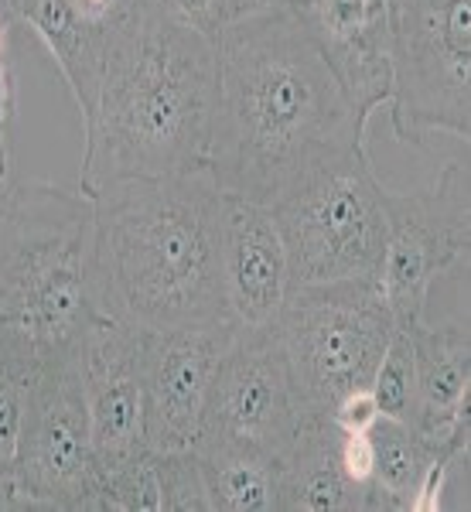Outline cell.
Here are the masks:
<instances>
[{
  "instance_id": "2e32d148",
  "label": "cell",
  "mask_w": 471,
  "mask_h": 512,
  "mask_svg": "<svg viewBox=\"0 0 471 512\" xmlns=\"http://www.w3.org/2000/svg\"><path fill=\"white\" fill-rule=\"evenodd\" d=\"M369 441L376 454L369 512H437L451 468L468 458V448L434 441L393 417H379Z\"/></svg>"
},
{
  "instance_id": "3957f363",
  "label": "cell",
  "mask_w": 471,
  "mask_h": 512,
  "mask_svg": "<svg viewBox=\"0 0 471 512\" xmlns=\"http://www.w3.org/2000/svg\"><path fill=\"white\" fill-rule=\"evenodd\" d=\"M226 192L209 171L113 181L93 195L99 318L161 328L236 325L222 277Z\"/></svg>"
},
{
  "instance_id": "7c38bea8",
  "label": "cell",
  "mask_w": 471,
  "mask_h": 512,
  "mask_svg": "<svg viewBox=\"0 0 471 512\" xmlns=\"http://www.w3.org/2000/svg\"><path fill=\"white\" fill-rule=\"evenodd\" d=\"M89 431L99 478L147 454L144 437V332L99 318L82 352Z\"/></svg>"
},
{
  "instance_id": "9a60e30c",
  "label": "cell",
  "mask_w": 471,
  "mask_h": 512,
  "mask_svg": "<svg viewBox=\"0 0 471 512\" xmlns=\"http://www.w3.org/2000/svg\"><path fill=\"white\" fill-rule=\"evenodd\" d=\"M407 328L413 345V369H417V400H413V420L420 434L434 441H448L468 448L471 434V328L465 321L420 318Z\"/></svg>"
},
{
  "instance_id": "603a6c76",
  "label": "cell",
  "mask_w": 471,
  "mask_h": 512,
  "mask_svg": "<svg viewBox=\"0 0 471 512\" xmlns=\"http://www.w3.org/2000/svg\"><path fill=\"white\" fill-rule=\"evenodd\" d=\"M338 461H342L345 475L366 492V512H369V485H373V468H376V454H373V441L366 434H345L338 441Z\"/></svg>"
},
{
  "instance_id": "f546056e",
  "label": "cell",
  "mask_w": 471,
  "mask_h": 512,
  "mask_svg": "<svg viewBox=\"0 0 471 512\" xmlns=\"http://www.w3.org/2000/svg\"><path fill=\"white\" fill-rule=\"evenodd\" d=\"M4 188H7V181H4V185H0V202H4Z\"/></svg>"
},
{
  "instance_id": "9c48e42d",
  "label": "cell",
  "mask_w": 471,
  "mask_h": 512,
  "mask_svg": "<svg viewBox=\"0 0 471 512\" xmlns=\"http://www.w3.org/2000/svg\"><path fill=\"white\" fill-rule=\"evenodd\" d=\"M82 352L41 362L31 376L14 465L24 509L99 512V468L89 431Z\"/></svg>"
},
{
  "instance_id": "cb8c5ba5",
  "label": "cell",
  "mask_w": 471,
  "mask_h": 512,
  "mask_svg": "<svg viewBox=\"0 0 471 512\" xmlns=\"http://www.w3.org/2000/svg\"><path fill=\"white\" fill-rule=\"evenodd\" d=\"M154 4L209 38H216L226 24V0H154Z\"/></svg>"
},
{
  "instance_id": "83f0119b",
  "label": "cell",
  "mask_w": 471,
  "mask_h": 512,
  "mask_svg": "<svg viewBox=\"0 0 471 512\" xmlns=\"http://www.w3.org/2000/svg\"><path fill=\"white\" fill-rule=\"evenodd\" d=\"M82 14H89L93 21H117L134 0H72Z\"/></svg>"
},
{
  "instance_id": "484cf974",
  "label": "cell",
  "mask_w": 471,
  "mask_h": 512,
  "mask_svg": "<svg viewBox=\"0 0 471 512\" xmlns=\"http://www.w3.org/2000/svg\"><path fill=\"white\" fill-rule=\"evenodd\" d=\"M14 110H18V79H14V65H0V185L11 181Z\"/></svg>"
},
{
  "instance_id": "ac0fdd59",
  "label": "cell",
  "mask_w": 471,
  "mask_h": 512,
  "mask_svg": "<svg viewBox=\"0 0 471 512\" xmlns=\"http://www.w3.org/2000/svg\"><path fill=\"white\" fill-rule=\"evenodd\" d=\"M11 4L18 21L45 41L48 55L69 82L79 117H86L96 103L99 79H103L110 21H93L72 0H11Z\"/></svg>"
},
{
  "instance_id": "7402d4cb",
  "label": "cell",
  "mask_w": 471,
  "mask_h": 512,
  "mask_svg": "<svg viewBox=\"0 0 471 512\" xmlns=\"http://www.w3.org/2000/svg\"><path fill=\"white\" fill-rule=\"evenodd\" d=\"M154 472L161 489V512H212L202 465L192 448L154 454Z\"/></svg>"
},
{
  "instance_id": "f1b7e54d",
  "label": "cell",
  "mask_w": 471,
  "mask_h": 512,
  "mask_svg": "<svg viewBox=\"0 0 471 512\" xmlns=\"http://www.w3.org/2000/svg\"><path fill=\"white\" fill-rule=\"evenodd\" d=\"M11 509H24V502L11 482H0V512H11Z\"/></svg>"
},
{
  "instance_id": "ffe728a7",
  "label": "cell",
  "mask_w": 471,
  "mask_h": 512,
  "mask_svg": "<svg viewBox=\"0 0 471 512\" xmlns=\"http://www.w3.org/2000/svg\"><path fill=\"white\" fill-rule=\"evenodd\" d=\"M35 369L38 366H31L21 355L0 349V482H11V485H14V465H18L24 407H28V390Z\"/></svg>"
},
{
  "instance_id": "8992f818",
  "label": "cell",
  "mask_w": 471,
  "mask_h": 512,
  "mask_svg": "<svg viewBox=\"0 0 471 512\" xmlns=\"http://www.w3.org/2000/svg\"><path fill=\"white\" fill-rule=\"evenodd\" d=\"M304 420L332 417L345 393L373 383L396 318L373 280H335L287 291L270 321Z\"/></svg>"
},
{
  "instance_id": "30bf717a",
  "label": "cell",
  "mask_w": 471,
  "mask_h": 512,
  "mask_svg": "<svg viewBox=\"0 0 471 512\" xmlns=\"http://www.w3.org/2000/svg\"><path fill=\"white\" fill-rule=\"evenodd\" d=\"M304 414L274 332L236 325L222 355L195 441H229L267 451L280 461L301 434Z\"/></svg>"
},
{
  "instance_id": "8fae6325",
  "label": "cell",
  "mask_w": 471,
  "mask_h": 512,
  "mask_svg": "<svg viewBox=\"0 0 471 512\" xmlns=\"http://www.w3.org/2000/svg\"><path fill=\"white\" fill-rule=\"evenodd\" d=\"M233 335L236 325L144 332V437L151 454L195 444L205 396Z\"/></svg>"
},
{
  "instance_id": "4316f807",
  "label": "cell",
  "mask_w": 471,
  "mask_h": 512,
  "mask_svg": "<svg viewBox=\"0 0 471 512\" xmlns=\"http://www.w3.org/2000/svg\"><path fill=\"white\" fill-rule=\"evenodd\" d=\"M280 11H291V0H226V24L263 18V14H280Z\"/></svg>"
},
{
  "instance_id": "e0dca14e",
  "label": "cell",
  "mask_w": 471,
  "mask_h": 512,
  "mask_svg": "<svg viewBox=\"0 0 471 512\" xmlns=\"http://www.w3.org/2000/svg\"><path fill=\"white\" fill-rule=\"evenodd\" d=\"M338 441L342 427L332 417L304 420L280 458L277 512H366V492L345 475Z\"/></svg>"
},
{
  "instance_id": "d6986e66",
  "label": "cell",
  "mask_w": 471,
  "mask_h": 512,
  "mask_svg": "<svg viewBox=\"0 0 471 512\" xmlns=\"http://www.w3.org/2000/svg\"><path fill=\"white\" fill-rule=\"evenodd\" d=\"M212 512H277L280 461L267 451L229 441H195Z\"/></svg>"
},
{
  "instance_id": "44dd1931",
  "label": "cell",
  "mask_w": 471,
  "mask_h": 512,
  "mask_svg": "<svg viewBox=\"0 0 471 512\" xmlns=\"http://www.w3.org/2000/svg\"><path fill=\"white\" fill-rule=\"evenodd\" d=\"M373 390L376 403H379V414L403 420L410 424L413 420V400H417V369H413V345L407 328L396 325V332L386 345L383 359L376 366V376L369 383Z\"/></svg>"
},
{
  "instance_id": "6da1fadb",
  "label": "cell",
  "mask_w": 471,
  "mask_h": 512,
  "mask_svg": "<svg viewBox=\"0 0 471 512\" xmlns=\"http://www.w3.org/2000/svg\"><path fill=\"white\" fill-rule=\"evenodd\" d=\"M212 41L216 113L205 171L219 192L267 205L311 161L366 147L369 123L294 11L229 21Z\"/></svg>"
},
{
  "instance_id": "7a4b0ae2",
  "label": "cell",
  "mask_w": 471,
  "mask_h": 512,
  "mask_svg": "<svg viewBox=\"0 0 471 512\" xmlns=\"http://www.w3.org/2000/svg\"><path fill=\"white\" fill-rule=\"evenodd\" d=\"M216 113V41L154 0L110 21L103 79L82 117L79 192L113 181L205 171Z\"/></svg>"
},
{
  "instance_id": "5bb4252c",
  "label": "cell",
  "mask_w": 471,
  "mask_h": 512,
  "mask_svg": "<svg viewBox=\"0 0 471 512\" xmlns=\"http://www.w3.org/2000/svg\"><path fill=\"white\" fill-rule=\"evenodd\" d=\"M222 277L229 315L243 328H263L277 318L291 291L287 246L263 202L226 195L222 209Z\"/></svg>"
},
{
  "instance_id": "4fadbf2b",
  "label": "cell",
  "mask_w": 471,
  "mask_h": 512,
  "mask_svg": "<svg viewBox=\"0 0 471 512\" xmlns=\"http://www.w3.org/2000/svg\"><path fill=\"white\" fill-rule=\"evenodd\" d=\"M291 11L332 65L352 110L369 123L390 96V65H386L390 0H291Z\"/></svg>"
},
{
  "instance_id": "d4e9b609",
  "label": "cell",
  "mask_w": 471,
  "mask_h": 512,
  "mask_svg": "<svg viewBox=\"0 0 471 512\" xmlns=\"http://www.w3.org/2000/svg\"><path fill=\"white\" fill-rule=\"evenodd\" d=\"M379 417H383V414H379V403H376V396H373L369 386L345 393L342 400L335 403V410H332V420L342 427L345 434H366Z\"/></svg>"
},
{
  "instance_id": "5b68a950",
  "label": "cell",
  "mask_w": 471,
  "mask_h": 512,
  "mask_svg": "<svg viewBox=\"0 0 471 512\" xmlns=\"http://www.w3.org/2000/svg\"><path fill=\"white\" fill-rule=\"evenodd\" d=\"M267 209L284 236L291 287L376 277L386 243V185L369 147L311 161Z\"/></svg>"
},
{
  "instance_id": "ba28073f",
  "label": "cell",
  "mask_w": 471,
  "mask_h": 512,
  "mask_svg": "<svg viewBox=\"0 0 471 512\" xmlns=\"http://www.w3.org/2000/svg\"><path fill=\"white\" fill-rule=\"evenodd\" d=\"M471 246V175L454 158L431 185L413 192L386 188V243L373 277L396 325L427 318L434 284L468 267Z\"/></svg>"
},
{
  "instance_id": "52a82bcc",
  "label": "cell",
  "mask_w": 471,
  "mask_h": 512,
  "mask_svg": "<svg viewBox=\"0 0 471 512\" xmlns=\"http://www.w3.org/2000/svg\"><path fill=\"white\" fill-rule=\"evenodd\" d=\"M390 127L403 144L471 137V0H390Z\"/></svg>"
},
{
  "instance_id": "277c9868",
  "label": "cell",
  "mask_w": 471,
  "mask_h": 512,
  "mask_svg": "<svg viewBox=\"0 0 471 512\" xmlns=\"http://www.w3.org/2000/svg\"><path fill=\"white\" fill-rule=\"evenodd\" d=\"M93 198L7 181L0 202V349L31 366L76 355L96 328Z\"/></svg>"
}]
</instances>
